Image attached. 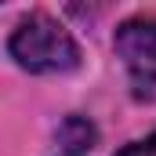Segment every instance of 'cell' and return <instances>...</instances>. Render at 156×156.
Segmentation results:
<instances>
[{
  "instance_id": "2",
  "label": "cell",
  "mask_w": 156,
  "mask_h": 156,
  "mask_svg": "<svg viewBox=\"0 0 156 156\" xmlns=\"http://www.w3.org/2000/svg\"><path fill=\"white\" fill-rule=\"evenodd\" d=\"M116 55L123 58L134 83H156V15L127 18L116 29Z\"/></svg>"
},
{
  "instance_id": "1",
  "label": "cell",
  "mask_w": 156,
  "mask_h": 156,
  "mask_svg": "<svg viewBox=\"0 0 156 156\" xmlns=\"http://www.w3.org/2000/svg\"><path fill=\"white\" fill-rule=\"evenodd\" d=\"M7 51L29 73H66V69L80 66L76 40L69 37V29L58 18H51L44 11H33L29 18H22L15 26V33L7 40Z\"/></svg>"
},
{
  "instance_id": "3",
  "label": "cell",
  "mask_w": 156,
  "mask_h": 156,
  "mask_svg": "<svg viewBox=\"0 0 156 156\" xmlns=\"http://www.w3.org/2000/svg\"><path fill=\"white\" fill-rule=\"evenodd\" d=\"M116 156H156V131L149 138H142V142H131V145H123Z\"/></svg>"
}]
</instances>
